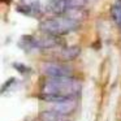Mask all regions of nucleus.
Here are the masks:
<instances>
[{"instance_id": "obj_1", "label": "nucleus", "mask_w": 121, "mask_h": 121, "mask_svg": "<svg viewBox=\"0 0 121 121\" xmlns=\"http://www.w3.org/2000/svg\"><path fill=\"white\" fill-rule=\"evenodd\" d=\"M81 82L73 77L47 78L43 81L40 98L48 102H57L66 98H76L81 92Z\"/></svg>"}, {"instance_id": "obj_2", "label": "nucleus", "mask_w": 121, "mask_h": 121, "mask_svg": "<svg viewBox=\"0 0 121 121\" xmlns=\"http://www.w3.org/2000/svg\"><path fill=\"white\" fill-rule=\"evenodd\" d=\"M81 22L76 18L63 14V16H55L52 18H47L39 24V30L42 33H47V34L52 35H61L69 34L72 31H76L79 27Z\"/></svg>"}, {"instance_id": "obj_3", "label": "nucleus", "mask_w": 121, "mask_h": 121, "mask_svg": "<svg viewBox=\"0 0 121 121\" xmlns=\"http://www.w3.org/2000/svg\"><path fill=\"white\" fill-rule=\"evenodd\" d=\"M42 72L47 78H63L72 77V69L65 64L60 63H46L42 68Z\"/></svg>"}, {"instance_id": "obj_4", "label": "nucleus", "mask_w": 121, "mask_h": 121, "mask_svg": "<svg viewBox=\"0 0 121 121\" xmlns=\"http://www.w3.org/2000/svg\"><path fill=\"white\" fill-rule=\"evenodd\" d=\"M17 11L22 14L37 18L42 14V7H40L39 0H20Z\"/></svg>"}, {"instance_id": "obj_5", "label": "nucleus", "mask_w": 121, "mask_h": 121, "mask_svg": "<svg viewBox=\"0 0 121 121\" xmlns=\"http://www.w3.org/2000/svg\"><path fill=\"white\" fill-rule=\"evenodd\" d=\"M77 108L76 98H66L57 102H52V111L57 112L60 116H68L73 113Z\"/></svg>"}, {"instance_id": "obj_6", "label": "nucleus", "mask_w": 121, "mask_h": 121, "mask_svg": "<svg viewBox=\"0 0 121 121\" xmlns=\"http://www.w3.org/2000/svg\"><path fill=\"white\" fill-rule=\"evenodd\" d=\"M79 53H81V48L78 46H70V47H64L59 52V57L63 61H72L78 57Z\"/></svg>"}, {"instance_id": "obj_7", "label": "nucleus", "mask_w": 121, "mask_h": 121, "mask_svg": "<svg viewBox=\"0 0 121 121\" xmlns=\"http://www.w3.org/2000/svg\"><path fill=\"white\" fill-rule=\"evenodd\" d=\"M111 16H112L113 21L116 22V25L121 29V0L115 1V4L111 8Z\"/></svg>"}, {"instance_id": "obj_8", "label": "nucleus", "mask_w": 121, "mask_h": 121, "mask_svg": "<svg viewBox=\"0 0 121 121\" xmlns=\"http://www.w3.org/2000/svg\"><path fill=\"white\" fill-rule=\"evenodd\" d=\"M63 116H60L57 112L55 111H44V112L40 113V120L42 121H59Z\"/></svg>"}, {"instance_id": "obj_9", "label": "nucleus", "mask_w": 121, "mask_h": 121, "mask_svg": "<svg viewBox=\"0 0 121 121\" xmlns=\"http://www.w3.org/2000/svg\"><path fill=\"white\" fill-rule=\"evenodd\" d=\"M4 3H9V1H11V0H3Z\"/></svg>"}, {"instance_id": "obj_10", "label": "nucleus", "mask_w": 121, "mask_h": 121, "mask_svg": "<svg viewBox=\"0 0 121 121\" xmlns=\"http://www.w3.org/2000/svg\"><path fill=\"white\" fill-rule=\"evenodd\" d=\"M59 121H69V120H63V118H60V120H59Z\"/></svg>"}]
</instances>
